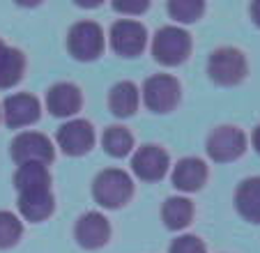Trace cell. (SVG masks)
Wrapping results in <instances>:
<instances>
[{"label":"cell","instance_id":"9c48e42d","mask_svg":"<svg viewBox=\"0 0 260 253\" xmlns=\"http://www.w3.org/2000/svg\"><path fill=\"white\" fill-rule=\"evenodd\" d=\"M171 156L161 145L147 143L134 150L132 154V173L143 182H159L168 175Z\"/></svg>","mask_w":260,"mask_h":253},{"label":"cell","instance_id":"52a82bcc","mask_svg":"<svg viewBox=\"0 0 260 253\" xmlns=\"http://www.w3.org/2000/svg\"><path fill=\"white\" fill-rule=\"evenodd\" d=\"M205 152L216 164H231L237 161L246 152V136L240 126L221 124L212 129L205 141Z\"/></svg>","mask_w":260,"mask_h":253},{"label":"cell","instance_id":"5b68a950","mask_svg":"<svg viewBox=\"0 0 260 253\" xmlns=\"http://www.w3.org/2000/svg\"><path fill=\"white\" fill-rule=\"evenodd\" d=\"M106 49V37L99 23L94 21H76L67 33V51L79 62H92L102 58Z\"/></svg>","mask_w":260,"mask_h":253},{"label":"cell","instance_id":"3957f363","mask_svg":"<svg viewBox=\"0 0 260 253\" xmlns=\"http://www.w3.org/2000/svg\"><path fill=\"white\" fill-rule=\"evenodd\" d=\"M141 99L147 106V111L164 115L177 108L182 99V85L173 74H154L143 81Z\"/></svg>","mask_w":260,"mask_h":253},{"label":"cell","instance_id":"ba28073f","mask_svg":"<svg viewBox=\"0 0 260 253\" xmlns=\"http://www.w3.org/2000/svg\"><path fill=\"white\" fill-rule=\"evenodd\" d=\"M108 44L120 58H138L147 49V30L136 19H118L111 25Z\"/></svg>","mask_w":260,"mask_h":253},{"label":"cell","instance_id":"7a4b0ae2","mask_svg":"<svg viewBox=\"0 0 260 253\" xmlns=\"http://www.w3.org/2000/svg\"><path fill=\"white\" fill-rule=\"evenodd\" d=\"M191 49V35L180 25H164L152 37V58L164 67H177L189 60Z\"/></svg>","mask_w":260,"mask_h":253},{"label":"cell","instance_id":"83f0119b","mask_svg":"<svg viewBox=\"0 0 260 253\" xmlns=\"http://www.w3.org/2000/svg\"><path fill=\"white\" fill-rule=\"evenodd\" d=\"M5 46H7V44L3 42V39H0V53H3V49H5Z\"/></svg>","mask_w":260,"mask_h":253},{"label":"cell","instance_id":"484cf974","mask_svg":"<svg viewBox=\"0 0 260 253\" xmlns=\"http://www.w3.org/2000/svg\"><path fill=\"white\" fill-rule=\"evenodd\" d=\"M249 14H251V21H253V23L260 28V0H255V3H251V7H249Z\"/></svg>","mask_w":260,"mask_h":253},{"label":"cell","instance_id":"8992f818","mask_svg":"<svg viewBox=\"0 0 260 253\" xmlns=\"http://www.w3.org/2000/svg\"><path fill=\"white\" fill-rule=\"evenodd\" d=\"M10 156L16 166H23V164L51 166L55 159V145L42 132H21L12 138Z\"/></svg>","mask_w":260,"mask_h":253},{"label":"cell","instance_id":"277c9868","mask_svg":"<svg viewBox=\"0 0 260 253\" xmlns=\"http://www.w3.org/2000/svg\"><path fill=\"white\" fill-rule=\"evenodd\" d=\"M246 69L244 53L235 46H219L207 58V76L221 88L240 85L246 78Z\"/></svg>","mask_w":260,"mask_h":253},{"label":"cell","instance_id":"4fadbf2b","mask_svg":"<svg viewBox=\"0 0 260 253\" xmlns=\"http://www.w3.org/2000/svg\"><path fill=\"white\" fill-rule=\"evenodd\" d=\"M210 171L201 156H182L171 171V182L180 194H196L205 186Z\"/></svg>","mask_w":260,"mask_h":253},{"label":"cell","instance_id":"603a6c76","mask_svg":"<svg viewBox=\"0 0 260 253\" xmlns=\"http://www.w3.org/2000/svg\"><path fill=\"white\" fill-rule=\"evenodd\" d=\"M23 237V221L10 209H0V248H12Z\"/></svg>","mask_w":260,"mask_h":253},{"label":"cell","instance_id":"44dd1931","mask_svg":"<svg viewBox=\"0 0 260 253\" xmlns=\"http://www.w3.org/2000/svg\"><path fill=\"white\" fill-rule=\"evenodd\" d=\"M102 147L108 156L124 159L134 152V134L122 124L106 126V132L102 134Z\"/></svg>","mask_w":260,"mask_h":253},{"label":"cell","instance_id":"2e32d148","mask_svg":"<svg viewBox=\"0 0 260 253\" xmlns=\"http://www.w3.org/2000/svg\"><path fill=\"white\" fill-rule=\"evenodd\" d=\"M193 216H196V207H193L191 198H187V196H171V198L164 200L161 221L173 233H180L187 226H191Z\"/></svg>","mask_w":260,"mask_h":253},{"label":"cell","instance_id":"4316f807","mask_svg":"<svg viewBox=\"0 0 260 253\" xmlns=\"http://www.w3.org/2000/svg\"><path fill=\"white\" fill-rule=\"evenodd\" d=\"M251 143H253V147H255V152L260 154V124L253 129V134H251Z\"/></svg>","mask_w":260,"mask_h":253},{"label":"cell","instance_id":"f1b7e54d","mask_svg":"<svg viewBox=\"0 0 260 253\" xmlns=\"http://www.w3.org/2000/svg\"><path fill=\"white\" fill-rule=\"evenodd\" d=\"M0 120H3V108H0Z\"/></svg>","mask_w":260,"mask_h":253},{"label":"cell","instance_id":"ffe728a7","mask_svg":"<svg viewBox=\"0 0 260 253\" xmlns=\"http://www.w3.org/2000/svg\"><path fill=\"white\" fill-rule=\"evenodd\" d=\"M25 74V55L14 46H5L0 53V90H12Z\"/></svg>","mask_w":260,"mask_h":253},{"label":"cell","instance_id":"ac0fdd59","mask_svg":"<svg viewBox=\"0 0 260 253\" xmlns=\"http://www.w3.org/2000/svg\"><path fill=\"white\" fill-rule=\"evenodd\" d=\"M108 111L115 117H132L141 104V90L132 81H120L108 90Z\"/></svg>","mask_w":260,"mask_h":253},{"label":"cell","instance_id":"30bf717a","mask_svg":"<svg viewBox=\"0 0 260 253\" xmlns=\"http://www.w3.org/2000/svg\"><path fill=\"white\" fill-rule=\"evenodd\" d=\"M58 147L67 156H83L94 147V126L83 117H72L58 129Z\"/></svg>","mask_w":260,"mask_h":253},{"label":"cell","instance_id":"d6986e66","mask_svg":"<svg viewBox=\"0 0 260 253\" xmlns=\"http://www.w3.org/2000/svg\"><path fill=\"white\" fill-rule=\"evenodd\" d=\"M14 189L19 194H30V191H46L53 184L49 166H40V164H23L16 166L14 171Z\"/></svg>","mask_w":260,"mask_h":253},{"label":"cell","instance_id":"7402d4cb","mask_svg":"<svg viewBox=\"0 0 260 253\" xmlns=\"http://www.w3.org/2000/svg\"><path fill=\"white\" fill-rule=\"evenodd\" d=\"M166 12L177 25H189L196 23L205 12V3L203 0H168L166 3Z\"/></svg>","mask_w":260,"mask_h":253},{"label":"cell","instance_id":"e0dca14e","mask_svg":"<svg viewBox=\"0 0 260 253\" xmlns=\"http://www.w3.org/2000/svg\"><path fill=\"white\" fill-rule=\"evenodd\" d=\"M235 209L249 224H260V177H246L235 189Z\"/></svg>","mask_w":260,"mask_h":253},{"label":"cell","instance_id":"9a60e30c","mask_svg":"<svg viewBox=\"0 0 260 253\" xmlns=\"http://www.w3.org/2000/svg\"><path fill=\"white\" fill-rule=\"evenodd\" d=\"M16 207H19L21 216H23L25 221H30V224H42V221L51 219L53 212H55L53 189L19 194V198H16Z\"/></svg>","mask_w":260,"mask_h":253},{"label":"cell","instance_id":"d4e9b609","mask_svg":"<svg viewBox=\"0 0 260 253\" xmlns=\"http://www.w3.org/2000/svg\"><path fill=\"white\" fill-rule=\"evenodd\" d=\"M150 10V3L147 0H136V3H113V12H118V14H124L127 19H132V16H141L143 12Z\"/></svg>","mask_w":260,"mask_h":253},{"label":"cell","instance_id":"7c38bea8","mask_svg":"<svg viewBox=\"0 0 260 253\" xmlns=\"http://www.w3.org/2000/svg\"><path fill=\"white\" fill-rule=\"evenodd\" d=\"M42 115L40 99L30 92H16L10 94L3 104V120L10 129H25L35 124Z\"/></svg>","mask_w":260,"mask_h":253},{"label":"cell","instance_id":"8fae6325","mask_svg":"<svg viewBox=\"0 0 260 253\" xmlns=\"http://www.w3.org/2000/svg\"><path fill=\"white\" fill-rule=\"evenodd\" d=\"M74 237H76V244L88 251H94V248H102L108 244L111 239V221L102 214V212H83V214L76 219V226H74Z\"/></svg>","mask_w":260,"mask_h":253},{"label":"cell","instance_id":"cb8c5ba5","mask_svg":"<svg viewBox=\"0 0 260 253\" xmlns=\"http://www.w3.org/2000/svg\"><path fill=\"white\" fill-rule=\"evenodd\" d=\"M168 253H207V246L198 235H180L171 242Z\"/></svg>","mask_w":260,"mask_h":253},{"label":"cell","instance_id":"5bb4252c","mask_svg":"<svg viewBox=\"0 0 260 253\" xmlns=\"http://www.w3.org/2000/svg\"><path fill=\"white\" fill-rule=\"evenodd\" d=\"M83 106V94L81 88L69 81L53 83L46 92V108L51 111L53 117H62V120H72Z\"/></svg>","mask_w":260,"mask_h":253},{"label":"cell","instance_id":"6da1fadb","mask_svg":"<svg viewBox=\"0 0 260 253\" xmlns=\"http://www.w3.org/2000/svg\"><path fill=\"white\" fill-rule=\"evenodd\" d=\"M134 180L122 168H104L92 182V198L104 209H120L132 200Z\"/></svg>","mask_w":260,"mask_h":253}]
</instances>
